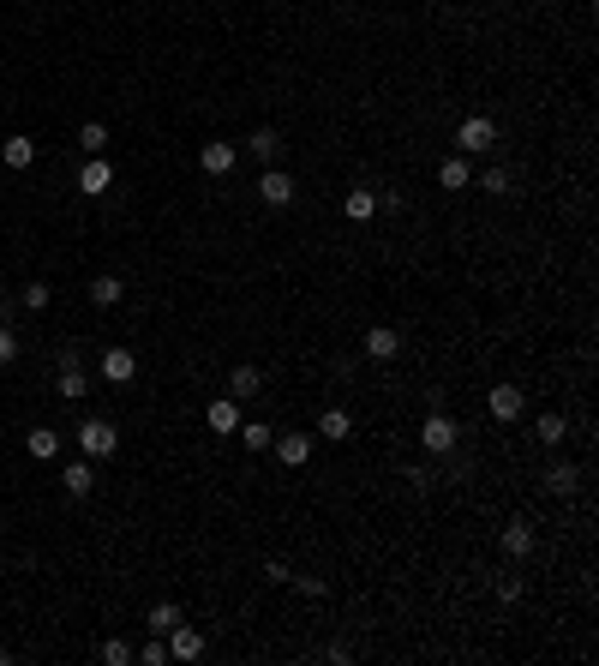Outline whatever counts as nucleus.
Listing matches in <instances>:
<instances>
[{
  "label": "nucleus",
  "mask_w": 599,
  "mask_h": 666,
  "mask_svg": "<svg viewBox=\"0 0 599 666\" xmlns=\"http://www.w3.org/2000/svg\"><path fill=\"white\" fill-rule=\"evenodd\" d=\"M246 150H252L264 169H282V157H288V145H282V132H276V127H258L252 138H246Z\"/></svg>",
  "instance_id": "obj_8"
},
{
  "label": "nucleus",
  "mask_w": 599,
  "mask_h": 666,
  "mask_svg": "<svg viewBox=\"0 0 599 666\" xmlns=\"http://www.w3.org/2000/svg\"><path fill=\"white\" fill-rule=\"evenodd\" d=\"M102 378H108V384H132V378H138V354H132L127 343L102 348Z\"/></svg>",
  "instance_id": "obj_7"
},
{
  "label": "nucleus",
  "mask_w": 599,
  "mask_h": 666,
  "mask_svg": "<svg viewBox=\"0 0 599 666\" xmlns=\"http://www.w3.org/2000/svg\"><path fill=\"white\" fill-rule=\"evenodd\" d=\"M55 391H60V396H66V403H78V396H85V391H90V378H85V366H66V373H60V378H55Z\"/></svg>",
  "instance_id": "obj_26"
},
{
  "label": "nucleus",
  "mask_w": 599,
  "mask_h": 666,
  "mask_svg": "<svg viewBox=\"0 0 599 666\" xmlns=\"http://www.w3.org/2000/svg\"><path fill=\"white\" fill-rule=\"evenodd\" d=\"M13 313H18V301H13V294H0V324H13Z\"/></svg>",
  "instance_id": "obj_38"
},
{
  "label": "nucleus",
  "mask_w": 599,
  "mask_h": 666,
  "mask_svg": "<svg viewBox=\"0 0 599 666\" xmlns=\"http://www.w3.org/2000/svg\"><path fill=\"white\" fill-rule=\"evenodd\" d=\"M25 450L36 456V463H55L60 456V433L55 426H36V433H25Z\"/></svg>",
  "instance_id": "obj_22"
},
{
  "label": "nucleus",
  "mask_w": 599,
  "mask_h": 666,
  "mask_svg": "<svg viewBox=\"0 0 599 666\" xmlns=\"http://www.w3.org/2000/svg\"><path fill=\"white\" fill-rule=\"evenodd\" d=\"M6 661H13V649H6V642H0V666H6Z\"/></svg>",
  "instance_id": "obj_39"
},
{
  "label": "nucleus",
  "mask_w": 599,
  "mask_h": 666,
  "mask_svg": "<svg viewBox=\"0 0 599 666\" xmlns=\"http://www.w3.org/2000/svg\"><path fill=\"white\" fill-rule=\"evenodd\" d=\"M492 145H498V127H492L485 115H468L456 127V150L462 157H480V150H492Z\"/></svg>",
  "instance_id": "obj_5"
},
{
  "label": "nucleus",
  "mask_w": 599,
  "mask_h": 666,
  "mask_svg": "<svg viewBox=\"0 0 599 666\" xmlns=\"http://www.w3.org/2000/svg\"><path fill=\"white\" fill-rule=\"evenodd\" d=\"M138 661H144V666H162V661H168V642H162V637H150V642L138 649Z\"/></svg>",
  "instance_id": "obj_32"
},
{
  "label": "nucleus",
  "mask_w": 599,
  "mask_h": 666,
  "mask_svg": "<svg viewBox=\"0 0 599 666\" xmlns=\"http://www.w3.org/2000/svg\"><path fill=\"white\" fill-rule=\"evenodd\" d=\"M522 594H528V582H522V577H503L498 582V600H522Z\"/></svg>",
  "instance_id": "obj_36"
},
{
  "label": "nucleus",
  "mask_w": 599,
  "mask_h": 666,
  "mask_svg": "<svg viewBox=\"0 0 599 666\" xmlns=\"http://www.w3.org/2000/svg\"><path fill=\"white\" fill-rule=\"evenodd\" d=\"M480 192H510V169H485L480 174Z\"/></svg>",
  "instance_id": "obj_31"
},
{
  "label": "nucleus",
  "mask_w": 599,
  "mask_h": 666,
  "mask_svg": "<svg viewBox=\"0 0 599 666\" xmlns=\"http://www.w3.org/2000/svg\"><path fill=\"white\" fill-rule=\"evenodd\" d=\"M60 487H66V498H90V487H96V468H90V456H78V463L60 468Z\"/></svg>",
  "instance_id": "obj_11"
},
{
  "label": "nucleus",
  "mask_w": 599,
  "mask_h": 666,
  "mask_svg": "<svg viewBox=\"0 0 599 666\" xmlns=\"http://www.w3.org/2000/svg\"><path fill=\"white\" fill-rule=\"evenodd\" d=\"M318 433H324L330 445H342V438H354V415H348V408H324V415H318Z\"/></svg>",
  "instance_id": "obj_18"
},
{
  "label": "nucleus",
  "mask_w": 599,
  "mask_h": 666,
  "mask_svg": "<svg viewBox=\"0 0 599 666\" xmlns=\"http://www.w3.org/2000/svg\"><path fill=\"white\" fill-rule=\"evenodd\" d=\"M575 487H582V468H575V463H552V468H545V493L570 498Z\"/></svg>",
  "instance_id": "obj_19"
},
{
  "label": "nucleus",
  "mask_w": 599,
  "mask_h": 666,
  "mask_svg": "<svg viewBox=\"0 0 599 666\" xmlns=\"http://www.w3.org/2000/svg\"><path fill=\"white\" fill-rule=\"evenodd\" d=\"M533 438H540L545 450H563V438H570V420H563V415H540V420H533Z\"/></svg>",
  "instance_id": "obj_21"
},
{
  "label": "nucleus",
  "mask_w": 599,
  "mask_h": 666,
  "mask_svg": "<svg viewBox=\"0 0 599 666\" xmlns=\"http://www.w3.org/2000/svg\"><path fill=\"white\" fill-rule=\"evenodd\" d=\"M48 301H55L48 282H25V289H18V306H25V313H48Z\"/></svg>",
  "instance_id": "obj_28"
},
{
  "label": "nucleus",
  "mask_w": 599,
  "mask_h": 666,
  "mask_svg": "<svg viewBox=\"0 0 599 666\" xmlns=\"http://www.w3.org/2000/svg\"><path fill=\"white\" fill-rule=\"evenodd\" d=\"M66 366H78V343H60L55 348V373H66Z\"/></svg>",
  "instance_id": "obj_35"
},
{
  "label": "nucleus",
  "mask_w": 599,
  "mask_h": 666,
  "mask_svg": "<svg viewBox=\"0 0 599 666\" xmlns=\"http://www.w3.org/2000/svg\"><path fill=\"white\" fill-rule=\"evenodd\" d=\"M144 624H150V637H168L174 624H180V607H174V600H157V607L144 612Z\"/></svg>",
  "instance_id": "obj_25"
},
{
  "label": "nucleus",
  "mask_w": 599,
  "mask_h": 666,
  "mask_svg": "<svg viewBox=\"0 0 599 666\" xmlns=\"http://www.w3.org/2000/svg\"><path fill=\"white\" fill-rule=\"evenodd\" d=\"M204 420H210V433H240V403H234V396H216V403L204 408Z\"/></svg>",
  "instance_id": "obj_15"
},
{
  "label": "nucleus",
  "mask_w": 599,
  "mask_h": 666,
  "mask_svg": "<svg viewBox=\"0 0 599 666\" xmlns=\"http://www.w3.org/2000/svg\"><path fill=\"white\" fill-rule=\"evenodd\" d=\"M0 162H6V169H30V162H36V138H30V132H13V138L0 145Z\"/></svg>",
  "instance_id": "obj_16"
},
{
  "label": "nucleus",
  "mask_w": 599,
  "mask_h": 666,
  "mask_svg": "<svg viewBox=\"0 0 599 666\" xmlns=\"http://www.w3.org/2000/svg\"><path fill=\"white\" fill-rule=\"evenodd\" d=\"M78 145H85V157H102V150H108V127H102V120H85V127H78Z\"/></svg>",
  "instance_id": "obj_27"
},
{
  "label": "nucleus",
  "mask_w": 599,
  "mask_h": 666,
  "mask_svg": "<svg viewBox=\"0 0 599 666\" xmlns=\"http://www.w3.org/2000/svg\"><path fill=\"white\" fill-rule=\"evenodd\" d=\"M324 661H330V666H348L354 654H348V642H330V649H324Z\"/></svg>",
  "instance_id": "obj_37"
},
{
  "label": "nucleus",
  "mask_w": 599,
  "mask_h": 666,
  "mask_svg": "<svg viewBox=\"0 0 599 666\" xmlns=\"http://www.w3.org/2000/svg\"><path fill=\"white\" fill-rule=\"evenodd\" d=\"M162 642H168V661H180V666L204 661V649H210V642H204V630H198V624H186V619L174 624V630H168Z\"/></svg>",
  "instance_id": "obj_3"
},
{
  "label": "nucleus",
  "mask_w": 599,
  "mask_h": 666,
  "mask_svg": "<svg viewBox=\"0 0 599 666\" xmlns=\"http://www.w3.org/2000/svg\"><path fill=\"white\" fill-rule=\"evenodd\" d=\"M108 187H115V169H108L102 157L78 162V192H90V199H96V192H108Z\"/></svg>",
  "instance_id": "obj_10"
},
{
  "label": "nucleus",
  "mask_w": 599,
  "mask_h": 666,
  "mask_svg": "<svg viewBox=\"0 0 599 666\" xmlns=\"http://www.w3.org/2000/svg\"><path fill=\"white\" fill-rule=\"evenodd\" d=\"M18 361V336H13V324H0V366H13Z\"/></svg>",
  "instance_id": "obj_34"
},
{
  "label": "nucleus",
  "mask_w": 599,
  "mask_h": 666,
  "mask_svg": "<svg viewBox=\"0 0 599 666\" xmlns=\"http://www.w3.org/2000/svg\"><path fill=\"white\" fill-rule=\"evenodd\" d=\"M258 199L270 204V210H288V204L300 199L294 174H288V169H264V174H258Z\"/></svg>",
  "instance_id": "obj_4"
},
{
  "label": "nucleus",
  "mask_w": 599,
  "mask_h": 666,
  "mask_svg": "<svg viewBox=\"0 0 599 666\" xmlns=\"http://www.w3.org/2000/svg\"><path fill=\"white\" fill-rule=\"evenodd\" d=\"M485 408H492V420H522L528 415V396H522V384H492V396H485Z\"/></svg>",
  "instance_id": "obj_6"
},
{
  "label": "nucleus",
  "mask_w": 599,
  "mask_h": 666,
  "mask_svg": "<svg viewBox=\"0 0 599 666\" xmlns=\"http://www.w3.org/2000/svg\"><path fill=\"white\" fill-rule=\"evenodd\" d=\"M270 445H276V456H282L288 468H306V456H312V438L306 433H276Z\"/></svg>",
  "instance_id": "obj_13"
},
{
  "label": "nucleus",
  "mask_w": 599,
  "mask_h": 666,
  "mask_svg": "<svg viewBox=\"0 0 599 666\" xmlns=\"http://www.w3.org/2000/svg\"><path fill=\"white\" fill-rule=\"evenodd\" d=\"M72 438H78V450H85L90 463H102V456H115V450H120V433H115V420H96V415H90V420H85V426H78Z\"/></svg>",
  "instance_id": "obj_2"
},
{
  "label": "nucleus",
  "mask_w": 599,
  "mask_h": 666,
  "mask_svg": "<svg viewBox=\"0 0 599 666\" xmlns=\"http://www.w3.org/2000/svg\"><path fill=\"white\" fill-rule=\"evenodd\" d=\"M456 438H462L456 415H443V408H431V415L420 420V450H431V456H450V450H456Z\"/></svg>",
  "instance_id": "obj_1"
},
{
  "label": "nucleus",
  "mask_w": 599,
  "mask_h": 666,
  "mask_svg": "<svg viewBox=\"0 0 599 666\" xmlns=\"http://www.w3.org/2000/svg\"><path fill=\"white\" fill-rule=\"evenodd\" d=\"M234 162H240V150L222 145V138H210V145L198 150V169H204V174H216V180H222V174H234Z\"/></svg>",
  "instance_id": "obj_9"
},
{
  "label": "nucleus",
  "mask_w": 599,
  "mask_h": 666,
  "mask_svg": "<svg viewBox=\"0 0 599 666\" xmlns=\"http://www.w3.org/2000/svg\"><path fill=\"white\" fill-rule=\"evenodd\" d=\"M127 301V282H120L115 271H102L96 282H90V306H120Z\"/></svg>",
  "instance_id": "obj_20"
},
{
  "label": "nucleus",
  "mask_w": 599,
  "mask_h": 666,
  "mask_svg": "<svg viewBox=\"0 0 599 666\" xmlns=\"http://www.w3.org/2000/svg\"><path fill=\"white\" fill-rule=\"evenodd\" d=\"M270 438H276V426H264V420H240V445L246 450H270Z\"/></svg>",
  "instance_id": "obj_29"
},
{
  "label": "nucleus",
  "mask_w": 599,
  "mask_h": 666,
  "mask_svg": "<svg viewBox=\"0 0 599 666\" xmlns=\"http://www.w3.org/2000/svg\"><path fill=\"white\" fill-rule=\"evenodd\" d=\"M342 210H348V222H371V217H378V192H371V187H354V192L342 199Z\"/></svg>",
  "instance_id": "obj_23"
},
{
  "label": "nucleus",
  "mask_w": 599,
  "mask_h": 666,
  "mask_svg": "<svg viewBox=\"0 0 599 666\" xmlns=\"http://www.w3.org/2000/svg\"><path fill=\"white\" fill-rule=\"evenodd\" d=\"M438 187H443V192H468V187H473V169H468V157H462V150L438 169Z\"/></svg>",
  "instance_id": "obj_17"
},
{
  "label": "nucleus",
  "mask_w": 599,
  "mask_h": 666,
  "mask_svg": "<svg viewBox=\"0 0 599 666\" xmlns=\"http://www.w3.org/2000/svg\"><path fill=\"white\" fill-rule=\"evenodd\" d=\"M228 396H234V403L264 396V373H258V366H234V373H228Z\"/></svg>",
  "instance_id": "obj_14"
},
{
  "label": "nucleus",
  "mask_w": 599,
  "mask_h": 666,
  "mask_svg": "<svg viewBox=\"0 0 599 666\" xmlns=\"http://www.w3.org/2000/svg\"><path fill=\"white\" fill-rule=\"evenodd\" d=\"M498 547L510 552V558H528V552H533V528H528V522H510V528L498 535Z\"/></svg>",
  "instance_id": "obj_24"
},
{
  "label": "nucleus",
  "mask_w": 599,
  "mask_h": 666,
  "mask_svg": "<svg viewBox=\"0 0 599 666\" xmlns=\"http://www.w3.org/2000/svg\"><path fill=\"white\" fill-rule=\"evenodd\" d=\"M96 661H102V666H127V661H132V642H120V637H115V642H102Z\"/></svg>",
  "instance_id": "obj_30"
},
{
  "label": "nucleus",
  "mask_w": 599,
  "mask_h": 666,
  "mask_svg": "<svg viewBox=\"0 0 599 666\" xmlns=\"http://www.w3.org/2000/svg\"><path fill=\"white\" fill-rule=\"evenodd\" d=\"M366 354H371V361H396V354H401V331L371 324V331H366Z\"/></svg>",
  "instance_id": "obj_12"
},
{
  "label": "nucleus",
  "mask_w": 599,
  "mask_h": 666,
  "mask_svg": "<svg viewBox=\"0 0 599 666\" xmlns=\"http://www.w3.org/2000/svg\"><path fill=\"white\" fill-rule=\"evenodd\" d=\"M288 582H294V589L306 594V600H324V594H330V589H324V577H288Z\"/></svg>",
  "instance_id": "obj_33"
}]
</instances>
